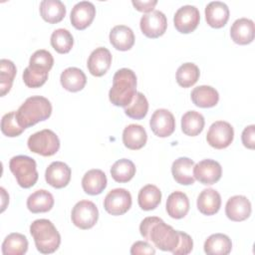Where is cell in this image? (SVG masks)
Listing matches in <instances>:
<instances>
[{"label": "cell", "mask_w": 255, "mask_h": 255, "mask_svg": "<svg viewBox=\"0 0 255 255\" xmlns=\"http://www.w3.org/2000/svg\"><path fill=\"white\" fill-rule=\"evenodd\" d=\"M139 231L147 242L162 251L172 252L179 242L178 231L156 216L145 217L139 225Z\"/></svg>", "instance_id": "cell-1"}, {"label": "cell", "mask_w": 255, "mask_h": 255, "mask_svg": "<svg viewBox=\"0 0 255 255\" xmlns=\"http://www.w3.org/2000/svg\"><path fill=\"white\" fill-rule=\"evenodd\" d=\"M136 94V76L128 68L120 69L113 78V86L109 92V98L113 105L126 108Z\"/></svg>", "instance_id": "cell-2"}, {"label": "cell", "mask_w": 255, "mask_h": 255, "mask_svg": "<svg viewBox=\"0 0 255 255\" xmlns=\"http://www.w3.org/2000/svg\"><path fill=\"white\" fill-rule=\"evenodd\" d=\"M52 114V105L48 99L42 96L28 98L16 111L19 125L27 128L39 122L47 120Z\"/></svg>", "instance_id": "cell-3"}, {"label": "cell", "mask_w": 255, "mask_h": 255, "mask_svg": "<svg viewBox=\"0 0 255 255\" xmlns=\"http://www.w3.org/2000/svg\"><path fill=\"white\" fill-rule=\"evenodd\" d=\"M54 59L47 50H37L30 58L29 66L24 70L23 81L29 88H40L47 79L48 73L52 69Z\"/></svg>", "instance_id": "cell-4"}, {"label": "cell", "mask_w": 255, "mask_h": 255, "mask_svg": "<svg viewBox=\"0 0 255 255\" xmlns=\"http://www.w3.org/2000/svg\"><path fill=\"white\" fill-rule=\"evenodd\" d=\"M37 250L43 254L54 253L60 246L61 236L54 224L48 219H37L30 225Z\"/></svg>", "instance_id": "cell-5"}, {"label": "cell", "mask_w": 255, "mask_h": 255, "mask_svg": "<svg viewBox=\"0 0 255 255\" xmlns=\"http://www.w3.org/2000/svg\"><path fill=\"white\" fill-rule=\"evenodd\" d=\"M9 168L17 183L23 188L32 187L38 180L36 161L27 155H16L10 159Z\"/></svg>", "instance_id": "cell-6"}, {"label": "cell", "mask_w": 255, "mask_h": 255, "mask_svg": "<svg viewBox=\"0 0 255 255\" xmlns=\"http://www.w3.org/2000/svg\"><path fill=\"white\" fill-rule=\"evenodd\" d=\"M27 144L32 152L43 156H51L59 150L60 139L53 130L45 128L30 135Z\"/></svg>", "instance_id": "cell-7"}, {"label": "cell", "mask_w": 255, "mask_h": 255, "mask_svg": "<svg viewBox=\"0 0 255 255\" xmlns=\"http://www.w3.org/2000/svg\"><path fill=\"white\" fill-rule=\"evenodd\" d=\"M72 222L80 229H90L98 221L99 210L90 200H81L75 204L71 213Z\"/></svg>", "instance_id": "cell-8"}, {"label": "cell", "mask_w": 255, "mask_h": 255, "mask_svg": "<svg viewBox=\"0 0 255 255\" xmlns=\"http://www.w3.org/2000/svg\"><path fill=\"white\" fill-rule=\"evenodd\" d=\"M234 137V129L232 126L224 121L214 122L206 134V140L210 146L222 149L229 146Z\"/></svg>", "instance_id": "cell-9"}, {"label": "cell", "mask_w": 255, "mask_h": 255, "mask_svg": "<svg viewBox=\"0 0 255 255\" xmlns=\"http://www.w3.org/2000/svg\"><path fill=\"white\" fill-rule=\"evenodd\" d=\"M131 206V195L125 188H115L105 197L104 207L112 215H123Z\"/></svg>", "instance_id": "cell-10"}, {"label": "cell", "mask_w": 255, "mask_h": 255, "mask_svg": "<svg viewBox=\"0 0 255 255\" xmlns=\"http://www.w3.org/2000/svg\"><path fill=\"white\" fill-rule=\"evenodd\" d=\"M200 14L198 9L192 5L180 7L174 14L173 23L175 29L183 34L193 32L199 24Z\"/></svg>", "instance_id": "cell-11"}, {"label": "cell", "mask_w": 255, "mask_h": 255, "mask_svg": "<svg viewBox=\"0 0 255 255\" xmlns=\"http://www.w3.org/2000/svg\"><path fill=\"white\" fill-rule=\"evenodd\" d=\"M139 26L141 32L146 37L154 39L164 34L167 27V20L161 11L153 10L140 18Z\"/></svg>", "instance_id": "cell-12"}, {"label": "cell", "mask_w": 255, "mask_h": 255, "mask_svg": "<svg viewBox=\"0 0 255 255\" xmlns=\"http://www.w3.org/2000/svg\"><path fill=\"white\" fill-rule=\"evenodd\" d=\"M222 168L219 162L213 159H203L193 166V176L200 183L211 185L221 178Z\"/></svg>", "instance_id": "cell-13"}, {"label": "cell", "mask_w": 255, "mask_h": 255, "mask_svg": "<svg viewBox=\"0 0 255 255\" xmlns=\"http://www.w3.org/2000/svg\"><path fill=\"white\" fill-rule=\"evenodd\" d=\"M152 132L159 137H167L175 129V120L173 115L165 109L156 110L149 121Z\"/></svg>", "instance_id": "cell-14"}, {"label": "cell", "mask_w": 255, "mask_h": 255, "mask_svg": "<svg viewBox=\"0 0 255 255\" xmlns=\"http://www.w3.org/2000/svg\"><path fill=\"white\" fill-rule=\"evenodd\" d=\"M95 16L96 8L94 4L89 1H81L73 7L70 20L76 29L84 30L92 24Z\"/></svg>", "instance_id": "cell-15"}, {"label": "cell", "mask_w": 255, "mask_h": 255, "mask_svg": "<svg viewBox=\"0 0 255 255\" xmlns=\"http://www.w3.org/2000/svg\"><path fill=\"white\" fill-rule=\"evenodd\" d=\"M251 203L246 196L234 195L230 197L225 205L226 216L232 221H243L251 214Z\"/></svg>", "instance_id": "cell-16"}, {"label": "cell", "mask_w": 255, "mask_h": 255, "mask_svg": "<svg viewBox=\"0 0 255 255\" xmlns=\"http://www.w3.org/2000/svg\"><path fill=\"white\" fill-rule=\"evenodd\" d=\"M71 168L62 161L52 162L46 169L45 179L51 186L55 188H63L68 185L71 180Z\"/></svg>", "instance_id": "cell-17"}, {"label": "cell", "mask_w": 255, "mask_h": 255, "mask_svg": "<svg viewBox=\"0 0 255 255\" xmlns=\"http://www.w3.org/2000/svg\"><path fill=\"white\" fill-rule=\"evenodd\" d=\"M112 64V54L104 47L94 50L88 59L89 72L95 77H102L110 69Z\"/></svg>", "instance_id": "cell-18"}, {"label": "cell", "mask_w": 255, "mask_h": 255, "mask_svg": "<svg viewBox=\"0 0 255 255\" xmlns=\"http://www.w3.org/2000/svg\"><path fill=\"white\" fill-rule=\"evenodd\" d=\"M255 26L251 19L239 18L235 20L230 28L231 39L239 45H247L254 40Z\"/></svg>", "instance_id": "cell-19"}, {"label": "cell", "mask_w": 255, "mask_h": 255, "mask_svg": "<svg viewBox=\"0 0 255 255\" xmlns=\"http://www.w3.org/2000/svg\"><path fill=\"white\" fill-rule=\"evenodd\" d=\"M205 19L212 28L223 27L229 19V8L221 1H212L205 7Z\"/></svg>", "instance_id": "cell-20"}, {"label": "cell", "mask_w": 255, "mask_h": 255, "mask_svg": "<svg viewBox=\"0 0 255 255\" xmlns=\"http://www.w3.org/2000/svg\"><path fill=\"white\" fill-rule=\"evenodd\" d=\"M194 161L188 157H178L171 165V173L174 180L182 185H190L194 183L193 176Z\"/></svg>", "instance_id": "cell-21"}, {"label": "cell", "mask_w": 255, "mask_h": 255, "mask_svg": "<svg viewBox=\"0 0 255 255\" xmlns=\"http://www.w3.org/2000/svg\"><path fill=\"white\" fill-rule=\"evenodd\" d=\"M189 210V200L182 191H173L166 200L167 214L174 219L183 218Z\"/></svg>", "instance_id": "cell-22"}, {"label": "cell", "mask_w": 255, "mask_h": 255, "mask_svg": "<svg viewBox=\"0 0 255 255\" xmlns=\"http://www.w3.org/2000/svg\"><path fill=\"white\" fill-rule=\"evenodd\" d=\"M107 176L101 169H91L85 173L82 179V187L84 191L90 195H97L107 186Z\"/></svg>", "instance_id": "cell-23"}, {"label": "cell", "mask_w": 255, "mask_h": 255, "mask_svg": "<svg viewBox=\"0 0 255 255\" xmlns=\"http://www.w3.org/2000/svg\"><path fill=\"white\" fill-rule=\"evenodd\" d=\"M221 206V196L213 188L203 189L197 197V208L204 215H213Z\"/></svg>", "instance_id": "cell-24"}, {"label": "cell", "mask_w": 255, "mask_h": 255, "mask_svg": "<svg viewBox=\"0 0 255 255\" xmlns=\"http://www.w3.org/2000/svg\"><path fill=\"white\" fill-rule=\"evenodd\" d=\"M111 44L120 51H128L134 44L132 30L125 25H117L110 32Z\"/></svg>", "instance_id": "cell-25"}, {"label": "cell", "mask_w": 255, "mask_h": 255, "mask_svg": "<svg viewBox=\"0 0 255 255\" xmlns=\"http://www.w3.org/2000/svg\"><path fill=\"white\" fill-rule=\"evenodd\" d=\"M147 140V134L143 127L131 124L125 128L123 132V142L129 149H140Z\"/></svg>", "instance_id": "cell-26"}, {"label": "cell", "mask_w": 255, "mask_h": 255, "mask_svg": "<svg viewBox=\"0 0 255 255\" xmlns=\"http://www.w3.org/2000/svg\"><path fill=\"white\" fill-rule=\"evenodd\" d=\"M61 85L69 92H79L84 89L87 78L85 73L76 67H70L64 70L60 77Z\"/></svg>", "instance_id": "cell-27"}, {"label": "cell", "mask_w": 255, "mask_h": 255, "mask_svg": "<svg viewBox=\"0 0 255 255\" xmlns=\"http://www.w3.org/2000/svg\"><path fill=\"white\" fill-rule=\"evenodd\" d=\"M204 252L208 255H227L231 252V239L222 233L210 235L204 242Z\"/></svg>", "instance_id": "cell-28"}, {"label": "cell", "mask_w": 255, "mask_h": 255, "mask_svg": "<svg viewBox=\"0 0 255 255\" xmlns=\"http://www.w3.org/2000/svg\"><path fill=\"white\" fill-rule=\"evenodd\" d=\"M42 18L51 24L61 22L66 15V7L60 0H43L40 3Z\"/></svg>", "instance_id": "cell-29"}, {"label": "cell", "mask_w": 255, "mask_h": 255, "mask_svg": "<svg viewBox=\"0 0 255 255\" xmlns=\"http://www.w3.org/2000/svg\"><path fill=\"white\" fill-rule=\"evenodd\" d=\"M191 101L199 108H212L219 101L218 92L210 86H198L191 92Z\"/></svg>", "instance_id": "cell-30"}, {"label": "cell", "mask_w": 255, "mask_h": 255, "mask_svg": "<svg viewBox=\"0 0 255 255\" xmlns=\"http://www.w3.org/2000/svg\"><path fill=\"white\" fill-rule=\"evenodd\" d=\"M54 205V197L52 193L45 189H39L29 195L27 199V207L32 213L48 212Z\"/></svg>", "instance_id": "cell-31"}, {"label": "cell", "mask_w": 255, "mask_h": 255, "mask_svg": "<svg viewBox=\"0 0 255 255\" xmlns=\"http://www.w3.org/2000/svg\"><path fill=\"white\" fill-rule=\"evenodd\" d=\"M138 205L142 210H152L161 201V191L153 184H147L140 188L137 195Z\"/></svg>", "instance_id": "cell-32"}, {"label": "cell", "mask_w": 255, "mask_h": 255, "mask_svg": "<svg viewBox=\"0 0 255 255\" xmlns=\"http://www.w3.org/2000/svg\"><path fill=\"white\" fill-rule=\"evenodd\" d=\"M28 250V240L21 233L9 234L2 243V253L4 255H23Z\"/></svg>", "instance_id": "cell-33"}, {"label": "cell", "mask_w": 255, "mask_h": 255, "mask_svg": "<svg viewBox=\"0 0 255 255\" xmlns=\"http://www.w3.org/2000/svg\"><path fill=\"white\" fill-rule=\"evenodd\" d=\"M204 124L203 116L195 111H188L181 118V129L189 136L198 135L203 130Z\"/></svg>", "instance_id": "cell-34"}, {"label": "cell", "mask_w": 255, "mask_h": 255, "mask_svg": "<svg viewBox=\"0 0 255 255\" xmlns=\"http://www.w3.org/2000/svg\"><path fill=\"white\" fill-rule=\"evenodd\" d=\"M111 174L117 182H128L134 176L135 166L131 160L122 158L112 165Z\"/></svg>", "instance_id": "cell-35"}, {"label": "cell", "mask_w": 255, "mask_h": 255, "mask_svg": "<svg viewBox=\"0 0 255 255\" xmlns=\"http://www.w3.org/2000/svg\"><path fill=\"white\" fill-rule=\"evenodd\" d=\"M199 69L193 63H184L176 71V82L182 88L193 86L199 79Z\"/></svg>", "instance_id": "cell-36"}, {"label": "cell", "mask_w": 255, "mask_h": 255, "mask_svg": "<svg viewBox=\"0 0 255 255\" xmlns=\"http://www.w3.org/2000/svg\"><path fill=\"white\" fill-rule=\"evenodd\" d=\"M51 45L58 53L66 54L74 45L73 35L67 29H57L51 35Z\"/></svg>", "instance_id": "cell-37"}, {"label": "cell", "mask_w": 255, "mask_h": 255, "mask_svg": "<svg viewBox=\"0 0 255 255\" xmlns=\"http://www.w3.org/2000/svg\"><path fill=\"white\" fill-rule=\"evenodd\" d=\"M16 67L14 63L7 59L0 61V90L1 97L5 96L12 88V84L16 75Z\"/></svg>", "instance_id": "cell-38"}, {"label": "cell", "mask_w": 255, "mask_h": 255, "mask_svg": "<svg viewBox=\"0 0 255 255\" xmlns=\"http://www.w3.org/2000/svg\"><path fill=\"white\" fill-rule=\"evenodd\" d=\"M147 111H148V102L145 96L140 92H136L131 103L125 108L126 115L134 120L143 119L146 116Z\"/></svg>", "instance_id": "cell-39"}, {"label": "cell", "mask_w": 255, "mask_h": 255, "mask_svg": "<svg viewBox=\"0 0 255 255\" xmlns=\"http://www.w3.org/2000/svg\"><path fill=\"white\" fill-rule=\"evenodd\" d=\"M24 128H22L16 118V112H10L2 117L1 120V130L3 134L9 137H14L20 135L24 131Z\"/></svg>", "instance_id": "cell-40"}, {"label": "cell", "mask_w": 255, "mask_h": 255, "mask_svg": "<svg viewBox=\"0 0 255 255\" xmlns=\"http://www.w3.org/2000/svg\"><path fill=\"white\" fill-rule=\"evenodd\" d=\"M179 234V242L176 248L172 251L173 254L175 255H186L191 252L193 248V241L191 237L182 231H178Z\"/></svg>", "instance_id": "cell-41"}, {"label": "cell", "mask_w": 255, "mask_h": 255, "mask_svg": "<svg viewBox=\"0 0 255 255\" xmlns=\"http://www.w3.org/2000/svg\"><path fill=\"white\" fill-rule=\"evenodd\" d=\"M155 249L154 247L149 244L147 241H136L132 244L130 248V254L137 255V254H154Z\"/></svg>", "instance_id": "cell-42"}, {"label": "cell", "mask_w": 255, "mask_h": 255, "mask_svg": "<svg viewBox=\"0 0 255 255\" xmlns=\"http://www.w3.org/2000/svg\"><path fill=\"white\" fill-rule=\"evenodd\" d=\"M241 138H242V143L244 144L245 147L253 149L255 144V126L250 125L246 127L242 131Z\"/></svg>", "instance_id": "cell-43"}, {"label": "cell", "mask_w": 255, "mask_h": 255, "mask_svg": "<svg viewBox=\"0 0 255 255\" xmlns=\"http://www.w3.org/2000/svg\"><path fill=\"white\" fill-rule=\"evenodd\" d=\"M131 3H132V5L134 6V8L137 11L149 13V12L153 11V8L157 4V1L156 0H153V1H137V0H132Z\"/></svg>", "instance_id": "cell-44"}]
</instances>
